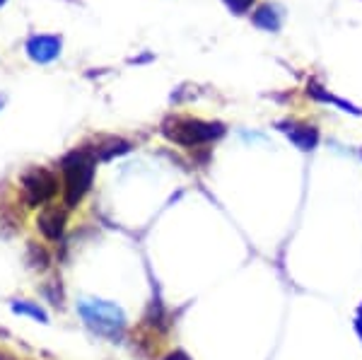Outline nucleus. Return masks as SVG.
I'll return each mask as SVG.
<instances>
[{"label":"nucleus","mask_w":362,"mask_h":360,"mask_svg":"<svg viewBox=\"0 0 362 360\" xmlns=\"http://www.w3.org/2000/svg\"><path fill=\"white\" fill-rule=\"evenodd\" d=\"M276 126L297 145V148L305 150V153H312L319 145V131L314 129V126L305 124V121H283V124H276Z\"/></svg>","instance_id":"5"},{"label":"nucleus","mask_w":362,"mask_h":360,"mask_svg":"<svg viewBox=\"0 0 362 360\" xmlns=\"http://www.w3.org/2000/svg\"><path fill=\"white\" fill-rule=\"evenodd\" d=\"M22 194L29 206L49 203L58 194V179L44 167H32L22 174Z\"/></svg>","instance_id":"4"},{"label":"nucleus","mask_w":362,"mask_h":360,"mask_svg":"<svg viewBox=\"0 0 362 360\" xmlns=\"http://www.w3.org/2000/svg\"><path fill=\"white\" fill-rule=\"evenodd\" d=\"M227 133L225 124L218 121H203L194 116H179L172 114L162 121V136L167 141L181 145V148H198V145L213 143Z\"/></svg>","instance_id":"1"},{"label":"nucleus","mask_w":362,"mask_h":360,"mask_svg":"<svg viewBox=\"0 0 362 360\" xmlns=\"http://www.w3.org/2000/svg\"><path fill=\"white\" fill-rule=\"evenodd\" d=\"M254 25L261 29H268V32H278L280 29V10L278 5L273 3H264L259 10L254 13Z\"/></svg>","instance_id":"8"},{"label":"nucleus","mask_w":362,"mask_h":360,"mask_svg":"<svg viewBox=\"0 0 362 360\" xmlns=\"http://www.w3.org/2000/svg\"><path fill=\"white\" fill-rule=\"evenodd\" d=\"M131 150V145H128L126 141H119V138H109L107 143L99 148V158L102 160H112L116 158V155H121V153H128Z\"/></svg>","instance_id":"10"},{"label":"nucleus","mask_w":362,"mask_h":360,"mask_svg":"<svg viewBox=\"0 0 362 360\" xmlns=\"http://www.w3.org/2000/svg\"><path fill=\"white\" fill-rule=\"evenodd\" d=\"M309 95L314 97V100H319V102H329V104H334V107H341V109H346V112L350 114H360V109L358 107H353V104H348V102H343V100H338L336 95H329V92L324 90V87H319V85H309Z\"/></svg>","instance_id":"9"},{"label":"nucleus","mask_w":362,"mask_h":360,"mask_svg":"<svg viewBox=\"0 0 362 360\" xmlns=\"http://www.w3.org/2000/svg\"><path fill=\"white\" fill-rule=\"evenodd\" d=\"M66 220H68V213L63 211V208L51 206L39 213L37 228L44 237H49V240H58V237L63 235V230H66Z\"/></svg>","instance_id":"7"},{"label":"nucleus","mask_w":362,"mask_h":360,"mask_svg":"<svg viewBox=\"0 0 362 360\" xmlns=\"http://www.w3.org/2000/svg\"><path fill=\"white\" fill-rule=\"evenodd\" d=\"M78 312L83 317V322L92 332L116 339L126 327V315L119 305L107 303V300H97V298H83L78 303Z\"/></svg>","instance_id":"2"},{"label":"nucleus","mask_w":362,"mask_h":360,"mask_svg":"<svg viewBox=\"0 0 362 360\" xmlns=\"http://www.w3.org/2000/svg\"><path fill=\"white\" fill-rule=\"evenodd\" d=\"M92 177H95V158L90 153L75 150L63 160V179H66L63 199L68 206H78L85 199V194L92 187Z\"/></svg>","instance_id":"3"},{"label":"nucleus","mask_w":362,"mask_h":360,"mask_svg":"<svg viewBox=\"0 0 362 360\" xmlns=\"http://www.w3.org/2000/svg\"><path fill=\"white\" fill-rule=\"evenodd\" d=\"M165 360H191L189 353H184L181 348H177V351H172L169 356H165Z\"/></svg>","instance_id":"13"},{"label":"nucleus","mask_w":362,"mask_h":360,"mask_svg":"<svg viewBox=\"0 0 362 360\" xmlns=\"http://www.w3.org/2000/svg\"><path fill=\"white\" fill-rule=\"evenodd\" d=\"M61 37H54V34H42V37H32L27 42V54L34 58L37 63H49L56 61V56L61 54Z\"/></svg>","instance_id":"6"},{"label":"nucleus","mask_w":362,"mask_h":360,"mask_svg":"<svg viewBox=\"0 0 362 360\" xmlns=\"http://www.w3.org/2000/svg\"><path fill=\"white\" fill-rule=\"evenodd\" d=\"M13 310L17 312V315H29V317H34L37 322H42V324L49 322V317H46L44 312L39 310L37 305H32V303H22V300H15V303H13Z\"/></svg>","instance_id":"11"},{"label":"nucleus","mask_w":362,"mask_h":360,"mask_svg":"<svg viewBox=\"0 0 362 360\" xmlns=\"http://www.w3.org/2000/svg\"><path fill=\"white\" fill-rule=\"evenodd\" d=\"M3 3H5V0H0V5H3Z\"/></svg>","instance_id":"14"},{"label":"nucleus","mask_w":362,"mask_h":360,"mask_svg":"<svg viewBox=\"0 0 362 360\" xmlns=\"http://www.w3.org/2000/svg\"><path fill=\"white\" fill-rule=\"evenodd\" d=\"M223 3L227 5V8H230V13L244 15V13H249V10L254 8L256 0H223Z\"/></svg>","instance_id":"12"}]
</instances>
